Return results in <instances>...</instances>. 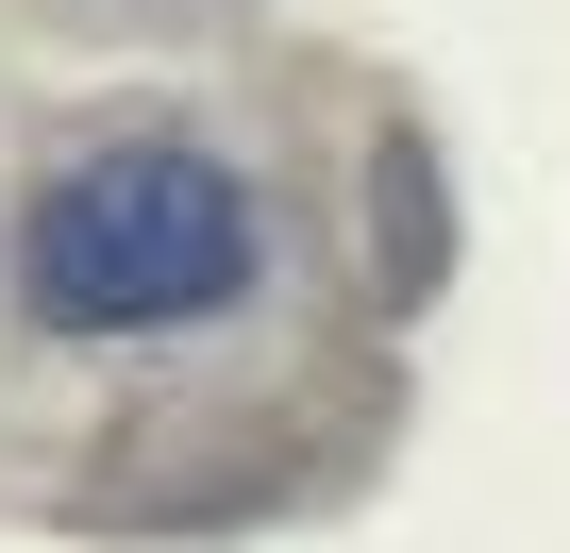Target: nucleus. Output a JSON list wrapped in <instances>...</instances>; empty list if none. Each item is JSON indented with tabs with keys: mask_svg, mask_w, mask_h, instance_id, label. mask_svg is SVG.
<instances>
[{
	"mask_svg": "<svg viewBox=\"0 0 570 553\" xmlns=\"http://www.w3.org/2000/svg\"><path fill=\"white\" fill-rule=\"evenodd\" d=\"M268 268V218L218 151L185 135H118V151H68L18 218V303L51 336H168V319H218Z\"/></svg>",
	"mask_w": 570,
	"mask_h": 553,
	"instance_id": "obj_1",
	"label": "nucleus"
}]
</instances>
